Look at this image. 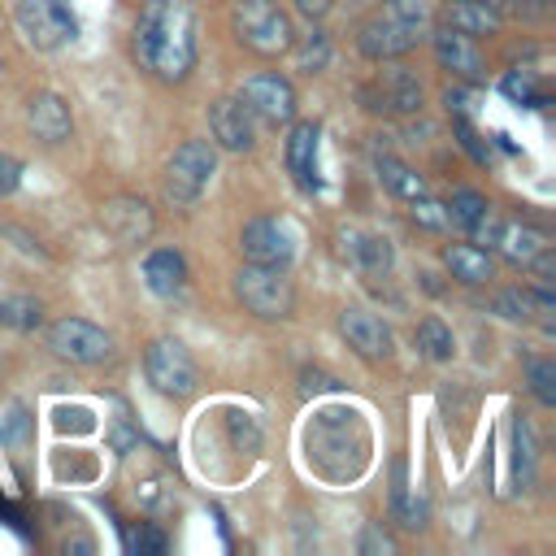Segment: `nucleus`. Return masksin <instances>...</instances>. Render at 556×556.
<instances>
[{"instance_id": "f257e3e1", "label": "nucleus", "mask_w": 556, "mask_h": 556, "mask_svg": "<svg viewBox=\"0 0 556 556\" xmlns=\"http://www.w3.org/2000/svg\"><path fill=\"white\" fill-rule=\"evenodd\" d=\"M135 61L161 78L182 83L195 70V9L191 0H143L130 35Z\"/></svg>"}, {"instance_id": "f03ea898", "label": "nucleus", "mask_w": 556, "mask_h": 556, "mask_svg": "<svg viewBox=\"0 0 556 556\" xmlns=\"http://www.w3.org/2000/svg\"><path fill=\"white\" fill-rule=\"evenodd\" d=\"M426 30V4L421 0H387L374 17L361 22V52L369 61H391V56H404L408 48H417Z\"/></svg>"}, {"instance_id": "7ed1b4c3", "label": "nucleus", "mask_w": 556, "mask_h": 556, "mask_svg": "<svg viewBox=\"0 0 556 556\" xmlns=\"http://www.w3.org/2000/svg\"><path fill=\"white\" fill-rule=\"evenodd\" d=\"M235 295L243 300L248 313L265 317V321H282L291 317L295 308V287L287 278L282 265H261V261H248L239 274H235Z\"/></svg>"}, {"instance_id": "20e7f679", "label": "nucleus", "mask_w": 556, "mask_h": 556, "mask_svg": "<svg viewBox=\"0 0 556 556\" xmlns=\"http://www.w3.org/2000/svg\"><path fill=\"white\" fill-rule=\"evenodd\" d=\"M230 22H235L239 43H248L261 56H282L295 43V26L274 0H235Z\"/></svg>"}, {"instance_id": "39448f33", "label": "nucleus", "mask_w": 556, "mask_h": 556, "mask_svg": "<svg viewBox=\"0 0 556 556\" xmlns=\"http://www.w3.org/2000/svg\"><path fill=\"white\" fill-rule=\"evenodd\" d=\"M217 174V148L208 139H187L174 148V156L165 161V200L169 204H195L208 187V178Z\"/></svg>"}, {"instance_id": "423d86ee", "label": "nucleus", "mask_w": 556, "mask_h": 556, "mask_svg": "<svg viewBox=\"0 0 556 556\" xmlns=\"http://www.w3.org/2000/svg\"><path fill=\"white\" fill-rule=\"evenodd\" d=\"M143 374L169 400H187L200 387V369H195L191 352L178 339H152L148 352H143Z\"/></svg>"}, {"instance_id": "0eeeda50", "label": "nucleus", "mask_w": 556, "mask_h": 556, "mask_svg": "<svg viewBox=\"0 0 556 556\" xmlns=\"http://www.w3.org/2000/svg\"><path fill=\"white\" fill-rule=\"evenodd\" d=\"M17 30L30 48L52 52L78 35V17L70 0H17Z\"/></svg>"}, {"instance_id": "6e6552de", "label": "nucleus", "mask_w": 556, "mask_h": 556, "mask_svg": "<svg viewBox=\"0 0 556 556\" xmlns=\"http://www.w3.org/2000/svg\"><path fill=\"white\" fill-rule=\"evenodd\" d=\"M235 100H239L252 117H261V122H269V126L295 117V87H291L278 70H256V74H248Z\"/></svg>"}, {"instance_id": "1a4fd4ad", "label": "nucleus", "mask_w": 556, "mask_h": 556, "mask_svg": "<svg viewBox=\"0 0 556 556\" xmlns=\"http://www.w3.org/2000/svg\"><path fill=\"white\" fill-rule=\"evenodd\" d=\"M48 348L70 365H96L113 352V339L87 317H61L48 326Z\"/></svg>"}, {"instance_id": "9d476101", "label": "nucleus", "mask_w": 556, "mask_h": 556, "mask_svg": "<svg viewBox=\"0 0 556 556\" xmlns=\"http://www.w3.org/2000/svg\"><path fill=\"white\" fill-rule=\"evenodd\" d=\"M239 252L261 265H287L295 256V226L287 217H252L239 230Z\"/></svg>"}, {"instance_id": "9b49d317", "label": "nucleus", "mask_w": 556, "mask_h": 556, "mask_svg": "<svg viewBox=\"0 0 556 556\" xmlns=\"http://www.w3.org/2000/svg\"><path fill=\"white\" fill-rule=\"evenodd\" d=\"M361 100L378 113H417L421 109V83L404 65H382L365 87Z\"/></svg>"}, {"instance_id": "f8f14e48", "label": "nucleus", "mask_w": 556, "mask_h": 556, "mask_svg": "<svg viewBox=\"0 0 556 556\" xmlns=\"http://www.w3.org/2000/svg\"><path fill=\"white\" fill-rule=\"evenodd\" d=\"M208 130H213L217 148H226V152H248L256 143V117L235 96H222L208 104Z\"/></svg>"}, {"instance_id": "ddd939ff", "label": "nucleus", "mask_w": 556, "mask_h": 556, "mask_svg": "<svg viewBox=\"0 0 556 556\" xmlns=\"http://www.w3.org/2000/svg\"><path fill=\"white\" fill-rule=\"evenodd\" d=\"M339 330H343L348 348H356L365 361H387L391 356V330L369 308H343L339 313Z\"/></svg>"}, {"instance_id": "4468645a", "label": "nucleus", "mask_w": 556, "mask_h": 556, "mask_svg": "<svg viewBox=\"0 0 556 556\" xmlns=\"http://www.w3.org/2000/svg\"><path fill=\"white\" fill-rule=\"evenodd\" d=\"M100 226L117 239V243H143L152 235V208L135 195H113L100 208Z\"/></svg>"}, {"instance_id": "2eb2a0df", "label": "nucleus", "mask_w": 556, "mask_h": 556, "mask_svg": "<svg viewBox=\"0 0 556 556\" xmlns=\"http://www.w3.org/2000/svg\"><path fill=\"white\" fill-rule=\"evenodd\" d=\"M430 48H434L439 65L452 70L456 78H469V83L482 78V52H478V43H473L469 35H460V30H452V26H439V30L430 35Z\"/></svg>"}, {"instance_id": "dca6fc26", "label": "nucleus", "mask_w": 556, "mask_h": 556, "mask_svg": "<svg viewBox=\"0 0 556 556\" xmlns=\"http://www.w3.org/2000/svg\"><path fill=\"white\" fill-rule=\"evenodd\" d=\"M26 122H30V130H35L43 143H65L70 130H74L70 104H65L56 91H35V96L26 100Z\"/></svg>"}, {"instance_id": "f3484780", "label": "nucleus", "mask_w": 556, "mask_h": 556, "mask_svg": "<svg viewBox=\"0 0 556 556\" xmlns=\"http://www.w3.org/2000/svg\"><path fill=\"white\" fill-rule=\"evenodd\" d=\"M317 139H321L317 122H295L287 135V169L295 174V182L304 191L317 187Z\"/></svg>"}, {"instance_id": "a211bd4d", "label": "nucleus", "mask_w": 556, "mask_h": 556, "mask_svg": "<svg viewBox=\"0 0 556 556\" xmlns=\"http://www.w3.org/2000/svg\"><path fill=\"white\" fill-rule=\"evenodd\" d=\"M486 226H491V222H486ZM491 248H500V256L513 261V265H530V261L547 248V239H543V230H534V226L500 222V226H491Z\"/></svg>"}, {"instance_id": "6ab92c4d", "label": "nucleus", "mask_w": 556, "mask_h": 556, "mask_svg": "<svg viewBox=\"0 0 556 556\" xmlns=\"http://www.w3.org/2000/svg\"><path fill=\"white\" fill-rule=\"evenodd\" d=\"M443 26L478 39V35H495L500 30V13L491 0H447L443 4Z\"/></svg>"}, {"instance_id": "aec40b11", "label": "nucleus", "mask_w": 556, "mask_h": 556, "mask_svg": "<svg viewBox=\"0 0 556 556\" xmlns=\"http://www.w3.org/2000/svg\"><path fill=\"white\" fill-rule=\"evenodd\" d=\"M143 282L156 295H178L182 282H187V261L174 248H156V252L143 256Z\"/></svg>"}, {"instance_id": "412c9836", "label": "nucleus", "mask_w": 556, "mask_h": 556, "mask_svg": "<svg viewBox=\"0 0 556 556\" xmlns=\"http://www.w3.org/2000/svg\"><path fill=\"white\" fill-rule=\"evenodd\" d=\"M443 265H447V274L456 278V282H465V287H478V282H486L491 278V256L482 252V248H473V243H447L443 248Z\"/></svg>"}, {"instance_id": "4be33fe9", "label": "nucleus", "mask_w": 556, "mask_h": 556, "mask_svg": "<svg viewBox=\"0 0 556 556\" xmlns=\"http://www.w3.org/2000/svg\"><path fill=\"white\" fill-rule=\"evenodd\" d=\"M343 252H348L352 265L365 269V274H387V269H391V243H387L382 235L352 230V235H343Z\"/></svg>"}, {"instance_id": "5701e85b", "label": "nucleus", "mask_w": 556, "mask_h": 556, "mask_svg": "<svg viewBox=\"0 0 556 556\" xmlns=\"http://www.w3.org/2000/svg\"><path fill=\"white\" fill-rule=\"evenodd\" d=\"M443 208H447V222H452V226H460V230H482V222L491 217L486 195H482V191H473V187H456V191H452V200H447Z\"/></svg>"}, {"instance_id": "b1692460", "label": "nucleus", "mask_w": 556, "mask_h": 556, "mask_svg": "<svg viewBox=\"0 0 556 556\" xmlns=\"http://www.w3.org/2000/svg\"><path fill=\"white\" fill-rule=\"evenodd\" d=\"M378 174H382V182H387L395 195H404V200H413V195L426 191L421 174H413V169H408L404 161H395V156H382V161H378Z\"/></svg>"}, {"instance_id": "393cba45", "label": "nucleus", "mask_w": 556, "mask_h": 556, "mask_svg": "<svg viewBox=\"0 0 556 556\" xmlns=\"http://www.w3.org/2000/svg\"><path fill=\"white\" fill-rule=\"evenodd\" d=\"M417 348H421L430 361H452V352H456L452 330H447L439 317H426V321L417 326Z\"/></svg>"}, {"instance_id": "a878e982", "label": "nucleus", "mask_w": 556, "mask_h": 556, "mask_svg": "<svg viewBox=\"0 0 556 556\" xmlns=\"http://www.w3.org/2000/svg\"><path fill=\"white\" fill-rule=\"evenodd\" d=\"M0 321L13 326V330H35V326L43 321L39 300H30V295H9V300H0Z\"/></svg>"}, {"instance_id": "bb28decb", "label": "nucleus", "mask_w": 556, "mask_h": 556, "mask_svg": "<svg viewBox=\"0 0 556 556\" xmlns=\"http://www.w3.org/2000/svg\"><path fill=\"white\" fill-rule=\"evenodd\" d=\"M526 382H530V391H534V400L539 404H556V365L552 361H530L526 365Z\"/></svg>"}, {"instance_id": "cd10ccee", "label": "nucleus", "mask_w": 556, "mask_h": 556, "mask_svg": "<svg viewBox=\"0 0 556 556\" xmlns=\"http://www.w3.org/2000/svg\"><path fill=\"white\" fill-rule=\"evenodd\" d=\"M408 217H413L421 230H443V226H447V208H443L439 200H430L426 191L408 200Z\"/></svg>"}, {"instance_id": "c85d7f7f", "label": "nucleus", "mask_w": 556, "mask_h": 556, "mask_svg": "<svg viewBox=\"0 0 556 556\" xmlns=\"http://www.w3.org/2000/svg\"><path fill=\"white\" fill-rule=\"evenodd\" d=\"M287 52H295V70H308V74H313V70H321V65H326V56H330V48H326V35H321V30H313L300 48L291 43Z\"/></svg>"}, {"instance_id": "c756f323", "label": "nucleus", "mask_w": 556, "mask_h": 556, "mask_svg": "<svg viewBox=\"0 0 556 556\" xmlns=\"http://www.w3.org/2000/svg\"><path fill=\"white\" fill-rule=\"evenodd\" d=\"M504 91H508L517 104H543V100H547V96L534 87V74H530V70H508V74H504Z\"/></svg>"}, {"instance_id": "7c9ffc66", "label": "nucleus", "mask_w": 556, "mask_h": 556, "mask_svg": "<svg viewBox=\"0 0 556 556\" xmlns=\"http://www.w3.org/2000/svg\"><path fill=\"white\" fill-rule=\"evenodd\" d=\"M495 313H504V317H513V321H526L530 313H534V291H500L495 295Z\"/></svg>"}, {"instance_id": "2f4dec72", "label": "nucleus", "mask_w": 556, "mask_h": 556, "mask_svg": "<svg viewBox=\"0 0 556 556\" xmlns=\"http://www.w3.org/2000/svg\"><path fill=\"white\" fill-rule=\"evenodd\" d=\"M0 439H4L9 447H26V439H30V417H26L22 404L9 408V417H4V426H0Z\"/></svg>"}, {"instance_id": "473e14b6", "label": "nucleus", "mask_w": 556, "mask_h": 556, "mask_svg": "<svg viewBox=\"0 0 556 556\" xmlns=\"http://www.w3.org/2000/svg\"><path fill=\"white\" fill-rule=\"evenodd\" d=\"M513 460H517V469L530 478V469H534V439H530V426L517 417L513 421Z\"/></svg>"}, {"instance_id": "72a5a7b5", "label": "nucleus", "mask_w": 556, "mask_h": 556, "mask_svg": "<svg viewBox=\"0 0 556 556\" xmlns=\"http://www.w3.org/2000/svg\"><path fill=\"white\" fill-rule=\"evenodd\" d=\"M126 547L139 552V556H143V552H165V534L152 530V526H130V530H126Z\"/></svg>"}, {"instance_id": "f704fd0d", "label": "nucleus", "mask_w": 556, "mask_h": 556, "mask_svg": "<svg viewBox=\"0 0 556 556\" xmlns=\"http://www.w3.org/2000/svg\"><path fill=\"white\" fill-rule=\"evenodd\" d=\"M395 513H400V521L408 530L426 526V500H404V491H395Z\"/></svg>"}, {"instance_id": "c9c22d12", "label": "nucleus", "mask_w": 556, "mask_h": 556, "mask_svg": "<svg viewBox=\"0 0 556 556\" xmlns=\"http://www.w3.org/2000/svg\"><path fill=\"white\" fill-rule=\"evenodd\" d=\"M17 182H22V161L9 156V152H0V195H13Z\"/></svg>"}, {"instance_id": "e433bc0d", "label": "nucleus", "mask_w": 556, "mask_h": 556, "mask_svg": "<svg viewBox=\"0 0 556 556\" xmlns=\"http://www.w3.org/2000/svg\"><path fill=\"white\" fill-rule=\"evenodd\" d=\"M295 9H300L304 17H326V13L334 9V0H295Z\"/></svg>"}, {"instance_id": "4c0bfd02", "label": "nucleus", "mask_w": 556, "mask_h": 556, "mask_svg": "<svg viewBox=\"0 0 556 556\" xmlns=\"http://www.w3.org/2000/svg\"><path fill=\"white\" fill-rule=\"evenodd\" d=\"M326 387H334L326 374H308V369H304V391H326Z\"/></svg>"}, {"instance_id": "58836bf2", "label": "nucleus", "mask_w": 556, "mask_h": 556, "mask_svg": "<svg viewBox=\"0 0 556 556\" xmlns=\"http://www.w3.org/2000/svg\"><path fill=\"white\" fill-rule=\"evenodd\" d=\"M374 547H382V552H391L395 543H391L387 534H378V530H369V534H365V552H374Z\"/></svg>"}, {"instance_id": "ea45409f", "label": "nucleus", "mask_w": 556, "mask_h": 556, "mask_svg": "<svg viewBox=\"0 0 556 556\" xmlns=\"http://www.w3.org/2000/svg\"><path fill=\"white\" fill-rule=\"evenodd\" d=\"M534 4H552V0H534Z\"/></svg>"}, {"instance_id": "a19ab883", "label": "nucleus", "mask_w": 556, "mask_h": 556, "mask_svg": "<svg viewBox=\"0 0 556 556\" xmlns=\"http://www.w3.org/2000/svg\"><path fill=\"white\" fill-rule=\"evenodd\" d=\"M0 74H4V61H0Z\"/></svg>"}]
</instances>
